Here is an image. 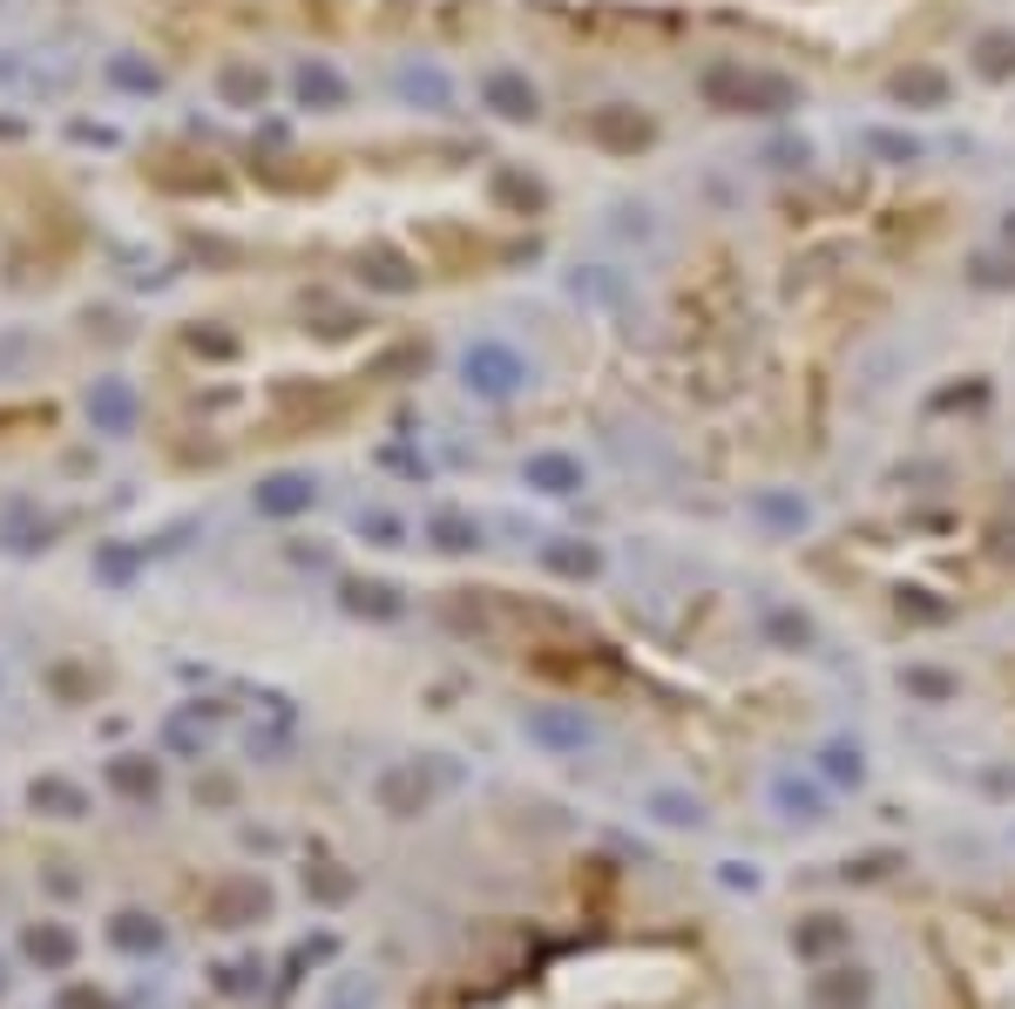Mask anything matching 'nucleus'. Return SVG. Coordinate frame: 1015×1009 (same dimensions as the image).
<instances>
[{
    "instance_id": "obj_1",
    "label": "nucleus",
    "mask_w": 1015,
    "mask_h": 1009,
    "mask_svg": "<svg viewBox=\"0 0 1015 1009\" xmlns=\"http://www.w3.org/2000/svg\"><path fill=\"white\" fill-rule=\"evenodd\" d=\"M704 96L725 102V109H785L792 102V82H772V75H738V69H711L704 75Z\"/></svg>"
},
{
    "instance_id": "obj_2",
    "label": "nucleus",
    "mask_w": 1015,
    "mask_h": 1009,
    "mask_svg": "<svg viewBox=\"0 0 1015 1009\" xmlns=\"http://www.w3.org/2000/svg\"><path fill=\"white\" fill-rule=\"evenodd\" d=\"M460 373H468V386H474V393H495V401H502V393H515L521 380H529V366H521L508 346H495V340H487V346H468V359H460Z\"/></svg>"
},
{
    "instance_id": "obj_3",
    "label": "nucleus",
    "mask_w": 1015,
    "mask_h": 1009,
    "mask_svg": "<svg viewBox=\"0 0 1015 1009\" xmlns=\"http://www.w3.org/2000/svg\"><path fill=\"white\" fill-rule=\"evenodd\" d=\"M312 495H319V488L305 481V475H271L258 488V508L264 515H305V508H312Z\"/></svg>"
},
{
    "instance_id": "obj_4",
    "label": "nucleus",
    "mask_w": 1015,
    "mask_h": 1009,
    "mask_svg": "<svg viewBox=\"0 0 1015 1009\" xmlns=\"http://www.w3.org/2000/svg\"><path fill=\"white\" fill-rule=\"evenodd\" d=\"M88 414H96V427H102V434H129V414H136V401H129V386H122V380H102L96 393H88Z\"/></svg>"
},
{
    "instance_id": "obj_5",
    "label": "nucleus",
    "mask_w": 1015,
    "mask_h": 1009,
    "mask_svg": "<svg viewBox=\"0 0 1015 1009\" xmlns=\"http://www.w3.org/2000/svg\"><path fill=\"white\" fill-rule=\"evenodd\" d=\"M596 143H609V149H636V143H651V122H643L636 109H596Z\"/></svg>"
},
{
    "instance_id": "obj_6",
    "label": "nucleus",
    "mask_w": 1015,
    "mask_h": 1009,
    "mask_svg": "<svg viewBox=\"0 0 1015 1009\" xmlns=\"http://www.w3.org/2000/svg\"><path fill=\"white\" fill-rule=\"evenodd\" d=\"M487 109L508 115V122H529L535 115V88L521 82V75H495V82H487Z\"/></svg>"
},
{
    "instance_id": "obj_7",
    "label": "nucleus",
    "mask_w": 1015,
    "mask_h": 1009,
    "mask_svg": "<svg viewBox=\"0 0 1015 1009\" xmlns=\"http://www.w3.org/2000/svg\"><path fill=\"white\" fill-rule=\"evenodd\" d=\"M27 956L48 962V969H69V962H75V935L54 928V922H41V928H27Z\"/></svg>"
},
{
    "instance_id": "obj_8",
    "label": "nucleus",
    "mask_w": 1015,
    "mask_h": 1009,
    "mask_svg": "<svg viewBox=\"0 0 1015 1009\" xmlns=\"http://www.w3.org/2000/svg\"><path fill=\"white\" fill-rule=\"evenodd\" d=\"M529 481L548 488V495H569V488H582V468L569 462V454H535V462H529Z\"/></svg>"
},
{
    "instance_id": "obj_9",
    "label": "nucleus",
    "mask_w": 1015,
    "mask_h": 1009,
    "mask_svg": "<svg viewBox=\"0 0 1015 1009\" xmlns=\"http://www.w3.org/2000/svg\"><path fill=\"white\" fill-rule=\"evenodd\" d=\"M109 786L129 792V800H157V766L129 752V759H115V766H109Z\"/></svg>"
},
{
    "instance_id": "obj_10",
    "label": "nucleus",
    "mask_w": 1015,
    "mask_h": 1009,
    "mask_svg": "<svg viewBox=\"0 0 1015 1009\" xmlns=\"http://www.w3.org/2000/svg\"><path fill=\"white\" fill-rule=\"evenodd\" d=\"M35 807L54 813V820H82V813H88L82 786H69V779H35Z\"/></svg>"
},
{
    "instance_id": "obj_11",
    "label": "nucleus",
    "mask_w": 1015,
    "mask_h": 1009,
    "mask_svg": "<svg viewBox=\"0 0 1015 1009\" xmlns=\"http://www.w3.org/2000/svg\"><path fill=\"white\" fill-rule=\"evenodd\" d=\"M218 88H224V102H231V109H258V102H264V75H258V69H244V61H231V69L218 75Z\"/></svg>"
},
{
    "instance_id": "obj_12",
    "label": "nucleus",
    "mask_w": 1015,
    "mask_h": 1009,
    "mask_svg": "<svg viewBox=\"0 0 1015 1009\" xmlns=\"http://www.w3.org/2000/svg\"><path fill=\"white\" fill-rule=\"evenodd\" d=\"M109 935H115V949H136V956H143V949H163V928L149 922V914H136V908H129V914H115V928H109Z\"/></svg>"
},
{
    "instance_id": "obj_13",
    "label": "nucleus",
    "mask_w": 1015,
    "mask_h": 1009,
    "mask_svg": "<svg viewBox=\"0 0 1015 1009\" xmlns=\"http://www.w3.org/2000/svg\"><path fill=\"white\" fill-rule=\"evenodd\" d=\"M298 96L319 102V109H338V102H346V82H338L332 69H298Z\"/></svg>"
},
{
    "instance_id": "obj_14",
    "label": "nucleus",
    "mask_w": 1015,
    "mask_h": 1009,
    "mask_svg": "<svg viewBox=\"0 0 1015 1009\" xmlns=\"http://www.w3.org/2000/svg\"><path fill=\"white\" fill-rule=\"evenodd\" d=\"M894 96H901V102H941L948 82H941L934 69H907V75H894Z\"/></svg>"
},
{
    "instance_id": "obj_15",
    "label": "nucleus",
    "mask_w": 1015,
    "mask_h": 1009,
    "mask_svg": "<svg viewBox=\"0 0 1015 1009\" xmlns=\"http://www.w3.org/2000/svg\"><path fill=\"white\" fill-rule=\"evenodd\" d=\"M1015 69V35H981V75H1008Z\"/></svg>"
},
{
    "instance_id": "obj_16",
    "label": "nucleus",
    "mask_w": 1015,
    "mask_h": 1009,
    "mask_svg": "<svg viewBox=\"0 0 1015 1009\" xmlns=\"http://www.w3.org/2000/svg\"><path fill=\"white\" fill-rule=\"evenodd\" d=\"M244 908H264V888H231V895H218V922L237 928V914H244Z\"/></svg>"
},
{
    "instance_id": "obj_17",
    "label": "nucleus",
    "mask_w": 1015,
    "mask_h": 1009,
    "mask_svg": "<svg viewBox=\"0 0 1015 1009\" xmlns=\"http://www.w3.org/2000/svg\"><path fill=\"white\" fill-rule=\"evenodd\" d=\"M434 536H441V549H468V542H474V529L460 522V515H441V522H434Z\"/></svg>"
},
{
    "instance_id": "obj_18",
    "label": "nucleus",
    "mask_w": 1015,
    "mask_h": 1009,
    "mask_svg": "<svg viewBox=\"0 0 1015 1009\" xmlns=\"http://www.w3.org/2000/svg\"><path fill=\"white\" fill-rule=\"evenodd\" d=\"M556 569H582V576H590L596 556H590V549H556Z\"/></svg>"
},
{
    "instance_id": "obj_19",
    "label": "nucleus",
    "mask_w": 1015,
    "mask_h": 1009,
    "mask_svg": "<svg viewBox=\"0 0 1015 1009\" xmlns=\"http://www.w3.org/2000/svg\"><path fill=\"white\" fill-rule=\"evenodd\" d=\"M352 603H359V610H366V603H373V610H393V590H380V583H373V590L352 583Z\"/></svg>"
},
{
    "instance_id": "obj_20",
    "label": "nucleus",
    "mask_w": 1015,
    "mask_h": 1009,
    "mask_svg": "<svg viewBox=\"0 0 1015 1009\" xmlns=\"http://www.w3.org/2000/svg\"><path fill=\"white\" fill-rule=\"evenodd\" d=\"M190 346H197V353H218V359L231 353V340H224V332H190Z\"/></svg>"
},
{
    "instance_id": "obj_21",
    "label": "nucleus",
    "mask_w": 1015,
    "mask_h": 1009,
    "mask_svg": "<svg viewBox=\"0 0 1015 1009\" xmlns=\"http://www.w3.org/2000/svg\"><path fill=\"white\" fill-rule=\"evenodd\" d=\"M115 82H129V88H157V75H149V69H136V61H122V69H115Z\"/></svg>"
},
{
    "instance_id": "obj_22",
    "label": "nucleus",
    "mask_w": 1015,
    "mask_h": 1009,
    "mask_svg": "<svg viewBox=\"0 0 1015 1009\" xmlns=\"http://www.w3.org/2000/svg\"><path fill=\"white\" fill-rule=\"evenodd\" d=\"M61 1009H115V1002H102V996H88V989H75V996L61 1002Z\"/></svg>"
},
{
    "instance_id": "obj_23",
    "label": "nucleus",
    "mask_w": 1015,
    "mask_h": 1009,
    "mask_svg": "<svg viewBox=\"0 0 1015 1009\" xmlns=\"http://www.w3.org/2000/svg\"><path fill=\"white\" fill-rule=\"evenodd\" d=\"M1008 237H1015V224H1008Z\"/></svg>"
}]
</instances>
